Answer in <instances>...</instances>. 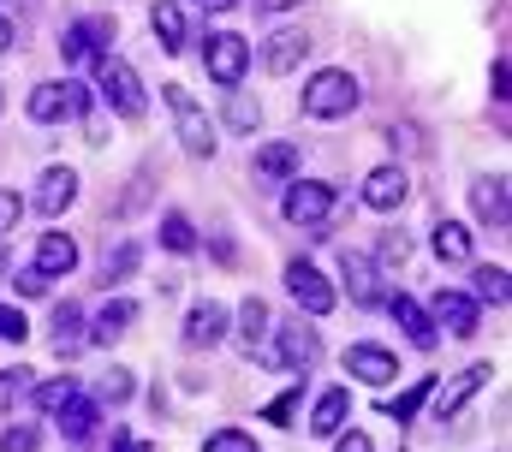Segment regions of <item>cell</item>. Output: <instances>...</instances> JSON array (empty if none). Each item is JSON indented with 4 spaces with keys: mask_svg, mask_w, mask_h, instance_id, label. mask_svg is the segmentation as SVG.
I'll use <instances>...</instances> for the list:
<instances>
[{
    "mask_svg": "<svg viewBox=\"0 0 512 452\" xmlns=\"http://www.w3.org/2000/svg\"><path fill=\"white\" fill-rule=\"evenodd\" d=\"M358 102H364V90H358V78H352L346 66H322V72L304 84V113H310V119H346Z\"/></svg>",
    "mask_w": 512,
    "mask_h": 452,
    "instance_id": "7a4b0ae2",
    "label": "cell"
},
{
    "mask_svg": "<svg viewBox=\"0 0 512 452\" xmlns=\"http://www.w3.org/2000/svg\"><path fill=\"white\" fill-rule=\"evenodd\" d=\"M471 209H477V221H489V226H507V179L495 173V179H477L471 185Z\"/></svg>",
    "mask_w": 512,
    "mask_h": 452,
    "instance_id": "d6986e66",
    "label": "cell"
},
{
    "mask_svg": "<svg viewBox=\"0 0 512 452\" xmlns=\"http://www.w3.org/2000/svg\"><path fill=\"white\" fill-rule=\"evenodd\" d=\"M411 256V238L405 232H382V250H376V268H399Z\"/></svg>",
    "mask_w": 512,
    "mask_h": 452,
    "instance_id": "8d00e7d4",
    "label": "cell"
},
{
    "mask_svg": "<svg viewBox=\"0 0 512 452\" xmlns=\"http://www.w3.org/2000/svg\"><path fill=\"white\" fill-rule=\"evenodd\" d=\"M18 292H24V298H42V292H48V280H42L36 268H24V274H18Z\"/></svg>",
    "mask_w": 512,
    "mask_h": 452,
    "instance_id": "7bdbcfd3",
    "label": "cell"
},
{
    "mask_svg": "<svg viewBox=\"0 0 512 452\" xmlns=\"http://www.w3.org/2000/svg\"><path fill=\"white\" fill-rule=\"evenodd\" d=\"M387 310H393V322L405 328V339H411L417 351H429V345H435V322H429V310H423V304H411L405 292H387Z\"/></svg>",
    "mask_w": 512,
    "mask_h": 452,
    "instance_id": "9a60e30c",
    "label": "cell"
},
{
    "mask_svg": "<svg viewBox=\"0 0 512 452\" xmlns=\"http://www.w3.org/2000/svg\"><path fill=\"white\" fill-rule=\"evenodd\" d=\"M102 399H108V405L131 399V369H108V375H102Z\"/></svg>",
    "mask_w": 512,
    "mask_h": 452,
    "instance_id": "74e56055",
    "label": "cell"
},
{
    "mask_svg": "<svg viewBox=\"0 0 512 452\" xmlns=\"http://www.w3.org/2000/svg\"><path fill=\"white\" fill-rule=\"evenodd\" d=\"M90 429H96V399H72V405L60 411V435H66V441H84Z\"/></svg>",
    "mask_w": 512,
    "mask_h": 452,
    "instance_id": "1f68e13d",
    "label": "cell"
},
{
    "mask_svg": "<svg viewBox=\"0 0 512 452\" xmlns=\"http://www.w3.org/2000/svg\"><path fill=\"white\" fill-rule=\"evenodd\" d=\"M203 66H209V78L221 90H233L245 78V66H251V42L239 30H215V36H203Z\"/></svg>",
    "mask_w": 512,
    "mask_h": 452,
    "instance_id": "277c9868",
    "label": "cell"
},
{
    "mask_svg": "<svg viewBox=\"0 0 512 452\" xmlns=\"http://www.w3.org/2000/svg\"><path fill=\"white\" fill-rule=\"evenodd\" d=\"M96 90L108 96V108L126 113V119H143V108H149V96H143V78L131 72L120 54H102V60H96Z\"/></svg>",
    "mask_w": 512,
    "mask_h": 452,
    "instance_id": "3957f363",
    "label": "cell"
},
{
    "mask_svg": "<svg viewBox=\"0 0 512 452\" xmlns=\"http://www.w3.org/2000/svg\"><path fill=\"white\" fill-rule=\"evenodd\" d=\"M78 328H84V310L72 298H60L54 304V351H72L78 345Z\"/></svg>",
    "mask_w": 512,
    "mask_h": 452,
    "instance_id": "4dcf8cb0",
    "label": "cell"
},
{
    "mask_svg": "<svg viewBox=\"0 0 512 452\" xmlns=\"http://www.w3.org/2000/svg\"><path fill=\"white\" fill-rule=\"evenodd\" d=\"M203 452H262V447H256L245 429H215V435L203 441Z\"/></svg>",
    "mask_w": 512,
    "mask_h": 452,
    "instance_id": "e575fe53",
    "label": "cell"
},
{
    "mask_svg": "<svg viewBox=\"0 0 512 452\" xmlns=\"http://www.w3.org/2000/svg\"><path fill=\"white\" fill-rule=\"evenodd\" d=\"M0 452H36V429H30V423H12V429L0 435Z\"/></svg>",
    "mask_w": 512,
    "mask_h": 452,
    "instance_id": "f35d334b",
    "label": "cell"
},
{
    "mask_svg": "<svg viewBox=\"0 0 512 452\" xmlns=\"http://www.w3.org/2000/svg\"><path fill=\"white\" fill-rule=\"evenodd\" d=\"M131 322H137V304H131V298H114V304H102V316L90 322V345H114V339H126Z\"/></svg>",
    "mask_w": 512,
    "mask_h": 452,
    "instance_id": "ffe728a7",
    "label": "cell"
},
{
    "mask_svg": "<svg viewBox=\"0 0 512 452\" xmlns=\"http://www.w3.org/2000/svg\"><path fill=\"white\" fill-rule=\"evenodd\" d=\"M429 393H435V375H417V381H411V387H405L399 399H387L382 411L393 417V423H411V417H417V411L429 405Z\"/></svg>",
    "mask_w": 512,
    "mask_h": 452,
    "instance_id": "d4e9b609",
    "label": "cell"
},
{
    "mask_svg": "<svg viewBox=\"0 0 512 452\" xmlns=\"http://www.w3.org/2000/svg\"><path fill=\"white\" fill-rule=\"evenodd\" d=\"M6 48H12V18L0 12V54H6Z\"/></svg>",
    "mask_w": 512,
    "mask_h": 452,
    "instance_id": "7dc6e473",
    "label": "cell"
},
{
    "mask_svg": "<svg viewBox=\"0 0 512 452\" xmlns=\"http://www.w3.org/2000/svg\"><path fill=\"white\" fill-rule=\"evenodd\" d=\"M286 292L298 298V310H304V316H328V310H334V298H340V292L322 280V268H316V262H286Z\"/></svg>",
    "mask_w": 512,
    "mask_h": 452,
    "instance_id": "8992f818",
    "label": "cell"
},
{
    "mask_svg": "<svg viewBox=\"0 0 512 452\" xmlns=\"http://www.w3.org/2000/svg\"><path fill=\"white\" fill-rule=\"evenodd\" d=\"M137 262H143L137 244H114V256H102V292L108 286H126L131 274H137Z\"/></svg>",
    "mask_w": 512,
    "mask_h": 452,
    "instance_id": "83f0119b",
    "label": "cell"
},
{
    "mask_svg": "<svg viewBox=\"0 0 512 452\" xmlns=\"http://www.w3.org/2000/svg\"><path fill=\"white\" fill-rule=\"evenodd\" d=\"M268 12H286V6H304V0H262Z\"/></svg>",
    "mask_w": 512,
    "mask_h": 452,
    "instance_id": "681fc988",
    "label": "cell"
},
{
    "mask_svg": "<svg viewBox=\"0 0 512 452\" xmlns=\"http://www.w3.org/2000/svg\"><path fill=\"white\" fill-rule=\"evenodd\" d=\"M161 244H167L173 256H191V250H197V226L185 221L179 209H167V215H161Z\"/></svg>",
    "mask_w": 512,
    "mask_h": 452,
    "instance_id": "f1b7e54d",
    "label": "cell"
},
{
    "mask_svg": "<svg viewBox=\"0 0 512 452\" xmlns=\"http://www.w3.org/2000/svg\"><path fill=\"white\" fill-rule=\"evenodd\" d=\"M477 316H483V310L471 304V292H453V286H447V292H435V316H429V322H441L453 339L477 334Z\"/></svg>",
    "mask_w": 512,
    "mask_h": 452,
    "instance_id": "30bf717a",
    "label": "cell"
},
{
    "mask_svg": "<svg viewBox=\"0 0 512 452\" xmlns=\"http://www.w3.org/2000/svg\"><path fill=\"white\" fill-rule=\"evenodd\" d=\"M268 357H274L280 369H310V363L322 357V334H316L310 322H298V316H292V322L280 328V345H274Z\"/></svg>",
    "mask_w": 512,
    "mask_h": 452,
    "instance_id": "ba28073f",
    "label": "cell"
},
{
    "mask_svg": "<svg viewBox=\"0 0 512 452\" xmlns=\"http://www.w3.org/2000/svg\"><path fill=\"white\" fill-rule=\"evenodd\" d=\"M42 280H54V274H72L78 268V238L72 232H48L42 244H36V262H30Z\"/></svg>",
    "mask_w": 512,
    "mask_h": 452,
    "instance_id": "5bb4252c",
    "label": "cell"
},
{
    "mask_svg": "<svg viewBox=\"0 0 512 452\" xmlns=\"http://www.w3.org/2000/svg\"><path fill=\"white\" fill-rule=\"evenodd\" d=\"M24 334H30V322H24V316H18L12 304H0V339H12V345H18Z\"/></svg>",
    "mask_w": 512,
    "mask_h": 452,
    "instance_id": "ab89813d",
    "label": "cell"
},
{
    "mask_svg": "<svg viewBox=\"0 0 512 452\" xmlns=\"http://www.w3.org/2000/svg\"><path fill=\"white\" fill-rule=\"evenodd\" d=\"M340 274H346V292H352V304H387V286H382V268L370 262V256H358V250H346V262H340Z\"/></svg>",
    "mask_w": 512,
    "mask_h": 452,
    "instance_id": "9c48e42d",
    "label": "cell"
},
{
    "mask_svg": "<svg viewBox=\"0 0 512 452\" xmlns=\"http://www.w3.org/2000/svg\"><path fill=\"white\" fill-rule=\"evenodd\" d=\"M0 274H6V256H0Z\"/></svg>",
    "mask_w": 512,
    "mask_h": 452,
    "instance_id": "f907efd6",
    "label": "cell"
},
{
    "mask_svg": "<svg viewBox=\"0 0 512 452\" xmlns=\"http://www.w3.org/2000/svg\"><path fill=\"white\" fill-rule=\"evenodd\" d=\"M221 339H227V310H221L215 298H203V304L185 316V345H203V351H209V345H221Z\"/></svg>",
    "mask_w": 512,
    "mask_h": 452,
    "instance_id": "e0dca14e",
    "label": "cell"
},
{
    "mask_svg": "<svg viewBox=\"0 0 512 452\" xmlns=\"http://www.w3.org/2000/svg\"><path fill=\"white\" fill-rule=\"evenodd\" d=\"M268 322H274V316H268V304H262V298H245V304H239V339H245V351H251V357H262Z\"/></svg>",
    "mask_w": 512,
    "mask_h": 452,
    "instance_id": "7402d4cb",
    "label": "cell"
},
{
    "mask_svg": "<svg viewBox=\"0 0 512 452\" xmlns=\"http://www.w3.org/2000/svg\"><path fill=\"white\" fill-rule=\"evenodd\" d=\"M280 215L292 226H322L334 215V185H322V179H292V191L280 197Z\"/></svg>",
    "mask_w": 512,
    "mask_h": 452,
    "instance_id": "5b68a950",
    "label": "cell"
},
{
    "mask_svg": "<svg viewBox=\"0 0 512 452\" xmlns=\"http://www.w3.org/2000/svg\"><path fill=\"white\" fill-rule=\"evenodd\" d=\"M256 119H262V108H256V96H245V90H227V125L251 137V131H256Z\"/></svg>",
    "mask_w": 512,
    "mask_h": 452,
    "instance_id": "d6a6232c",
    "label": "cell"
},
{
    "mask_svg": "<svg viewBox=\"0 0 512 452\" xmlns=\"http://www.w3.org/2000/svg\"><path fill=\"white\" fill-rule=\"evenodd\" d=\"M203 12H227V6H239V0H197Z\"/></svg>",
    "mask_w": 512,
    "mask_h": 452,
    "instance_id": "c3c4849f",
    "label": "cell"
},
{
    "mask_svg": "<svg viewBox=\"0 0 512 452\" xmlns=\"http://www.w3.org/2000/svg\"><path fill=\"white\" fill-rule=\"evenodd\" d=\"M405 191H411V185H405V173H399V167H376V173L364 179V203H370L376 215L399 209V203H405Z\"/></svg>",
    "mask_w": 512,
    "mask_h": 452,
    "instance_id": "ac0fdd59",
    "label": "cell"
},
{
    "mask_svg": "<svg viewBox=\"0 0 512 452\" xmlns=\"http://www.w3.org/2000/svg\"><path fill=\"white\" fill-rule=\"evenodd\" d=\"M30 393V369H0V411H12Z\"/></svg>",
    "mask_w": 512,
    "mask_h": 452,
    "instance_id": "d590c367",
    "label": "cell"
},
{
    "mask_svg": "<svg viewBox=\"0 0 512 452\" xmlns=\"http://www.w3.org/2000/svg\"><path fill=\"white\" fill-rule=\"evenodd\" d=\"M387 143H399V149H423V137H417V125H393V131H387Z\"/></svg>",
    "mask_w": 512,
    "mask_h": 452,
    "instance_id": "b9f144b4",
    "label": "cell"
},
{
    "mask_svg": "<svg viewBox=\"0 0 512 452\" xmlns=\"http://www.w3.org/2000/svg\"><path fill=\"white\" fill-rule=\"evenodd\" d=\"M429 244H435V256H441V262H471V226H465V221H441Z\"/></svg>",
    "mask_w": 512,
    "mask_h": 452,
    "instance_id": "603a6c76",
    "label": "cell"
},
{
    "mask_svg": "<svg viewBox=\"0 0 512 452\" xmlns=\"http://www.w3.org/2000/svg\"><path fill=\"white\" fill-rule=\"evenodd\" d=\"M471 304H477V310H483V304L501 310V304H507V268H477V274H471Z\"/></svg>",
    "mask_w": 512,
    "mask_h": 452,
    "instance_id": "484cf974",
    "label": "cell"
},
{
    "mask_svg": "<svg viewBox=\"0 0 512 452\" xmlns=\"http://www.w3.org/2000/svg\"><path fill=\"white\" fill-rule=\"evenodd\" d=\"M24 108H30L36 125H54V119H66V90H60V84H36Z\"/></svg>",
    "mask_w": 512,
    "mask_h": 452,
    "instance_id": "4316f807",
    "label": "cell"
},
{
    "mask_svg": "<svg viewBox=\"0 0 512 452\" xmlns=\"http://www.w3.org/2000/svg\"><path fill=\"white\" fill-rule=\"evenodd\" d=\"M310 54V36L304 30H274L268 36V48H262V72H274V78H286V72H298V60Z\"/></svg>",
    "mask_w": 512,
    "mask_h": 452,
    "instance_id": "7c38bea8",
    "label": "cell"
},
{
    "mask_svg": "<svg viewBox=\"0 0 512 452\" xmlns=\"http://www.w3.org/2000/svg\"><path fill=\"white\" fill-rule=\"evenodd\" d=\"M114 452H155L149 441H126V435H114Z\"/></svg>",
    "mask_w": 512,
    "mask_h": 452,
    "instance_id": "bcb514c9",
    "label": "cell"
},
{
    "mask_svg": "<svg viewBox=\"0 0 512 452\" xmlns=\"http://www.w3.org/2000/svg\"><path fill=\"white\" fill-rule=\"evenodd\" d=\"M298 393H304V375H298V387H286V393H274V399L262 405V423H274V429H286V423L298 417Z\"/></svg>",
    "mask_w": 512,
    "mask_h": 452,
    "instance_id": "836d02e7",
    "label": "cell"
},
{
    "mask_svg": "<svg viewBox=\"0 0 512 452\" xmlns=\"http://www.w3.org/2000/svg\"><path fill=\"white\" fill-rule=\"evenodd\" d=\"M72 203H78V173H72V167H48L42 185H36V209L54 221V215H66Z\"/></svg>",
    "mask_w": 512,
    "mask_h": 452,
    "instance_id": "4fadbf2b",
    "label": "cell"
},
{
    "mask_svg": "<svg viewBox=\"0 0 512 452\" xmlns=\"http://www.w3.org/2000/svg\"><path fill=\"white\" fill-rule=\"evenodd\" d=\"M18 215H24V197H18V191H0V232H12Z\"/></svg>",
    "mask_w": 512,
    "mask_h": 452,
    "instance_id": "60d3db41",
    "label": "cell"
},
{
    "mask_svg": "<svg viewBox=\"0 0 512 452\" xmlns=\"http://www.w3.org/2000/svg\"><path fill=\"white\" fill-rule=\"evenodd\" d=\"M346 375H358V381H370V387H387V381L399 375V357H393L387 345H352V351H346Z\"/></svg>",
    "mask_w": 512,
    "mask_h": 452,
    "instance_id": "8fae6325",
    "label": "cell"
},
{
    "mask_svg": "<svg viewBox=\"0 0 512 452\" xmlns=\"http://www.w3.org/2000/svg\"><path fill=\"white\" fill-rule=\"evenodd\" d=\"M161 102L173 113V137L185 143V155L209 161V155H215V119L197 108V96H191L185 84H161Z\"/></svg>",
    "mask_w": 512,
    "mask_h": 452,
    "instance_id": "6da1fadb",
    "label": "cell"
},
{
    "mask_svg": "<svg viewBox=\"0 0 512 452\" xmlns=\"http://www.w3.org/2000/svg\"><path fill=\"white\" fill-rule=\"evenodd\" d=\"M30 393H36V411L60 417V411L78 399V381H72V375H60V381H42V387H30Z\"/></svg>",
    "mask_w": 512,
    "mask_h": 452,
    "instance_id": "f546056e",
    "label": "cell"
},
{
    "mask_svg": "<svg viewBox=\"0 0 512 452\" xmlns=\"http://www.w3.org/2000/svg\"><path fill=\"white\" fill-rule=\"evenodd\" d=\"M256 173L262 179H292L298 173V143H262L256 149Z\"/></svg>",
    "mask_w": 512,
    "mask_h": 452,
    "instance_id": "cb8c5ba5",
    "label": "cell"
},
{
    "mask_svg": "<svg viewBox=\"0 0 512 452\" xmlns=\"http://www.w3.org/2000/svg\"><path fill=\"white\" fill-rule=\"evenodd\" d=\"M346 417H352V393H346V387H328V393L316 399V411H310V435L334 441V435L346 429Z\"/></svg>",
    "mask_w": 512,
    "mask_h": 452,
    "instance_id": "2e32d148",
    "label": "cell"
},
{
    "mask_svg": "<svg viewBox=\"0 0 512 452\" xmlns=\"http://www.w3.org/2000/svg\"><path fill=\"white\" fill-rule=\"evenodd\" d=\"M489 90H495V102H507V60L489 66Z\"/></svg>",
    "mask_w": 512,
    "mask_h": 452,
    "instance_id": "f6af8a7d",
    "label": "cell"
},
{
    "mask_svg": "<svg viewBox=\"0 0 512 452\" xmlns=\"http://www.w3.org/2000/svg\"><path fill=\"white\" fill-rule=\"evenodd\" d=\"M149 24H155V36H161V48H167V54H179V48H185V12H179V0H155Z\"/></svg>",
    "mask_w": 512,
    "mask_h": 452,
    "instance_id": "44dd1931",
    "label": "cell"
},
{
    "mask_svg": "<svg viewBox=\"0 0 512 452\" xmlns=\"http://www.w3.org/2000/svg\"><path fill=\"white\" fill-rule=\"evenodd\" d=\"M334 452H376V447H370V435L352 429V435H334Z\"/></svg>",
    "mask_w": 512,
    "mask_h": 452,
    "instance_id": "ee69618b",
    "label": "cell"
},
{
    "mask_svg": "<svg viewBox=\"0 0 512 452\" xmlns=\"http://www.w3.org/2000/svg\"><path fill=\"white\" fill-rule=\"evenodd\" d=\"M489 375H495L489 363H471V369H459L447 387H435V393H429V399H435V417H459V411H465V405L489 387Z\"/></svg>",
    "mask_w": 512,
    "mask_h": 452,
    "instance_id": "52a82bcc",
    "label": "cell"
}]
</instances>
